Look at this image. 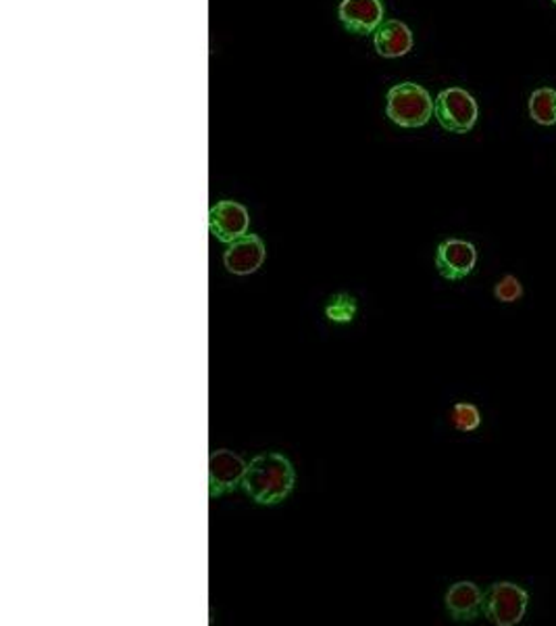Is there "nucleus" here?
Wrapping results in <instances>:
<instances>
[{"label": "nucleus", "mask_w": 556, "mask_h": 626, "mask_svg": "<svg viewBox=\"0 0 556 626\" xmlns=\"http://www.w3.org/2000/svg\"><path fill=\"white\" fill-rule=\"evenodd\" d=\"M267 248L257 234H244L238 241L229 243L223 253V266L236 276H246L257 272L265 262Z\"/></svg>", "instance_id": "6e6552de"}, {"label": "nucleus", "mask_w": 556, "mask_h": 626, "mask_svg": "<svg viewBox=\"0 0 556 626\" xmlns=\"http://www.w3.org/2000/svg\"><path fill=\"white\" fill-rule=\"evenodd\" d=\"M446 612L457 623H473L483 614V591L471 581L455 583L446 591Z\"/></svg>", "instance_id": "9d476101"}, {"label": "nucleus", "mask_w": 556, "mask_h": 626, "mask_svg": "<svg viewBox=\"0 0 556 626\" xmlns=\"http://www.w3.org/2000/svg\"><path fill=\"white\" fill-rule=\"evenodd\" d=\"M494 297H496V301H501V304H515V301H520L521 297H523V285L520 283V278L517 276H513V274H506L504 278H501L496 286H494Z\"/></svg>", "instance_id": "2eb2a0df"}, {"label": "nucleus", "mask_w": 556, "mask_h": 626, "mask_svg": "<svg viewBox=\"0 0 556 626\" xmlns=\"http://www.w3.org/2000/svg\"><path fill=\"white\" fill-rule=\"evenodd\" d=\"M530 117L539 126L556 124V91L538 88L530 96Z\"/></svg>", "instance_id": "f8f14e48"}, {"label": "nucleus", "mask_w": 556, "mask_h": 626, "mask_svg": "<svg viewBox=\"0 0 556 626\" xmlns=\"http://www.w3.org/2000/svg\"><path fill=\"white\" fill-rule=\"evenodd\" d=\"M478 114L475 98L463 88H446L434 100V115L446 132H471Z\"/></svg>", "instance_id": "20e7f679"}, {"label": "nucleus", "mask_w": 556, "mask_h": 626, "mask_svg": "<svg viewBox=\"0 0 556 626\" xmlns=\"http://www.w3.org/2000/svg\"><path fill=\"white\" fill-rule=\"evenodd\" d=\"M354 314H356V301L351 295H335L330 299V304L325 307V316L328 320L335 323L353 322Z\"/></svg>", "instance_id": "4468645a"}, {"label": "nucleus", "mask_w": 556, "mask_h": 626, "mask_svg": "<svg viewBox=\"0 0 556 626\" xmlns=\"http://www.w3.org/2000/svg\"><path fill=\"white\" fill-rule=\"evenodd\" d=\"M553 2H555V4H556V0H553Z\"/></svg>", "instance_id": "dca6fc26"}, {"label": "nucleus", "mask_w": 556, "mask_h": 626, "mask_svg": "<svg viewBox=\"0 0 556 626\" xmlns=\"http://www.w3.org/2000/svg\"><path fill=\"white\" fill-rule=\"evenodd\" d=\"M373 44L377 55L382 57H403L413 49V34L403 21L388 20L375 30Z\"/></svg>", "instance_id": "9b49d317"}, {"label": "nucleus", "mask_w": 556, "mask_h": 626, "mask_svg": "<svg viewBox=\"0 0 556 626\" xmlns=\"http://www.w3.org/2000/svg\"><path fill=\"white\" fill-rule=\"evenodd\" d=\"M209 229L220 243L229 245L248 234V211L240 203L222 201L209 211Z\"/></svg>", "instance_id": "0eeeda50"}, {"label": "nucleus", "mask_w": 556, "mask_h": 626, "mask_svg": "<svg viewBox=\"0 0 556 626\" xmlns=\"http://www.w3.org/2000/svg\"><path fill=\"white\" fill-rule=\"evenodd\" d=\"M530 593L515 583H494L483 593V616L496 626L520 625L525 618Z\"/></svg>", "instance_id": "7ed1b4c3"}, {"label": "nucleus", "mask_w": 556, "mask_h": 626, "mask_svg": "<svg viewBox=\"0 0 556 626\" xmlns=\"http://www.w3.org/2000/svg\"><path fill=\"white\" fill-rule=\"evenodd\" d=\"M475 264H478V251L467 241L448 238L445 243H440V247L436 251V267L440 276L450 283L467 278L475 269Z\"/></svg>", "instance_id": "423d86ee"}, {"label": "nucleus", "mask_w": 556, "mask_h": 626, "mask_svg": "<svg viewBox=\"0 0 556 626\" xmlns=\"http://www.w3.org/2000/svg\"><path fill=\"white\" fill-rule=\"evenodd\" d=\"M338 18L354 34H373L384 23L382 0H342Z\"/></svg>", "instance_id": "1a4fd4ad"}, {"label": "nucleus", "mask_w": 556, "mask_h": 626, "mask_svg": "<svg viewBox=\"0 0 556 626\" xmlns=\"http://www.w3.org/2000/svg\"><path fill=\"white\" fill-rule=\"evenodd\" d=\"M246 461L234 452L217 449L209 457V495L222 497V495L236 491L246 475Z\"/></svg>", "instance_id": "39448f33"}, {"label": "nucleus", "mask_w": 556, "mask_h": 626, "mask_svg": "<svg viewBox=\"0 0 556 626\" xmlns=\"http://www.w3.org/2000/svg\"><path fill=\"white\" fill-rule=\"evenodd\" d=\"M386 114L400 128H421L434 115V100L424 86L405 82L392 86Z\"/></svg>", "instance_id": "f03ea898"}, {"label": "nucleus", "mask_w": 556, "mask_h": 626, "mask_svg": "<svg viewBox=\"0 0 556 626\" xmlns=\"http://www.w3.org/2000/svg\"><path fill=\"white\" fill-rule=\"evenodd\" d=\"M242 487L260 506H276L295 489V466L288 457L263 454L246 466Z\"/></svg>", "instance_id": "f257e3e1"}, {"label": "nucleus", "mask_w": 556, "mask_h": 626, "mask_svg": "<svg viewBox=\"0 0 556 626\" xmlns=\"http://www.w3.org/2000/svg\"><path fill=\"white\" fill-rule=\"evenodd\" d=\"M450 424L461 433H471L482 424V414L473 403L461 401L450 412Z\"/></svg>", "instance_id": "ddd939ff"}]
</instances>
